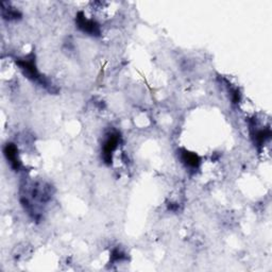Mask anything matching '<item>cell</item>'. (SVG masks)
<instances>
[{"instance_id": "6da1fadb", "label": "cell", "mask_w": 272, "mask_h": 272, "mask_svg": "<svg viewBox=\"0 0 272 272\" xmlns=\"http://www.w3.org/2000/svg\"><path fill=\"white\" fill-rule=\"evenodd\" d=\"M16 64L19 66V68L23 70L25 76L27 78L45 86V88H48V86H50L48 84V81L46 80L45 78H43L41 75H39V72L35 66L34 58H33L32 56H30V58L16 60Z\"/></svg>"}, {"instance_id": "7a4b0ae2", "label": "cell", "mask_w": 272, "mask_h": 272, "mask_svg": "<svg viewBox=\"0 0 272 272\" xmlns=\"http://www.w3.org/2000/svg\"><path fill=\"white\" fill-rule=\"evenodd\" d=\"M76 23L78 28L81 31H83L84 33H88V34L92 36H98L100 34V28H99V25L95 21H92V19L86 18L82 12L78 13Z\"/></svg>"}, {"instance_id": "3957f363", "label": "cell", "mask_w": 272, "mask_h": 272, "mask_svg": "<svg viewBox=\"0 0 272 272\" xmlns=\"http://www.w3.org/2000/svg\"><path fill=\"white\" fill-rule=\"evenodd\" d=\"M119 143V136L118 134H111L109 136V138L105 141L104 145H103V160L105 163L110 164L112 162V154L113 152H114L117 148V145Z\"/></svg>"}, {"instance_id": "277c9868", "label": "cell", "mask_w": 272, "mask_h": 272, "mask_svg": "<svg viewBox=\"0 0 272 272\" xmlns=\"http://www.w3.org/2000/svg\"><path fill=\"white\" fill-rule=\"evenodd\" d=\"M3 153L6 160L10 163L11 167L14 170H19L21 168V161L18 158L17 148L14 144H6L3 148Z\"/></svg>"}, {"instance_id": "5b68a950", "label": "cell", "mask_w": 272, "mask_h": 272, "mask_svg": "<svg viewBox=\"0 0 272 272\" xmlns=\"http://www.w3.org/2000/svg\"><path fill=\"white\" fill-rule=\"evenodd\" d=\"M181 158L183 163L186 165L187 167L198 168L199 165H200V158H199V156L196 153H192V152H189L186 150L183 151Z\"/></svg>"}, {"instance_id": "8992f818", "label": "cell", "mask_w": 272, "mask_h": 272, "mask_svg": "<svg viewBox=\"0 0 272 272\" xmlns=\"http://www.w3.org/2000/svg\"><path fill=\"white\" fill-rule=\"evenodd\" d=\"M1 14L2 17L5 19H17L22 16L21 13H19L16 9L11 8V6L8 4V6H5L4 2H1Z\"/></svg>"}, {"instance_id": "52a82bcc", "label": "cell", "mask_w": 272, "mask_h": 272, "mask_svg": "<svg viewBox=\"0 0 272 272\" xmlns=\"http://www.w3.org/2000/svg\"><path fill=\"white\" fill-rule=\"evenodd\" d=\"M123 257H124V256H123V253H121V251L114 250V252H113V255H112L113 261H121V260H122Z\"/></svg>"}]
</instances>
